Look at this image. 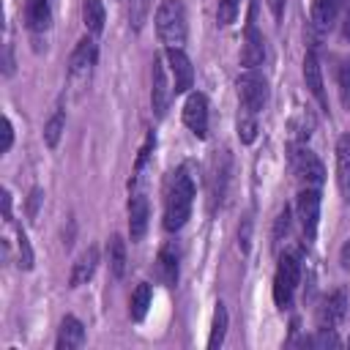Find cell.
Segmentation results:
<instances>
[{
	"label": "cell",
	"instance_id": "6da1fadb",
	"mask_svg": "<svg viewBox=\"0 0 350 350\" xmlns=\"http://www.w3.org/2000/svg\"><path fill=\"white\" fill-rule=\"evenodd\" d=\"M191 202H194V178L189 175V167H178L170 175L164 194V227L170 232L180 230L189 221Z\"/></svg>",
	"mask_w": 350,
	"mask_h": 350
},
{
	"label": "cell",
	"instance_id": "7a4b0ae2",
	"mask_svg": "<svg viewBox=\"0 0 350 350\" xmlns=\"http://www.w3.org/2000/svg\"><path fill=\"white\" fill-rule=\"evenodd\" d=\"M156 33L164 46H180L186 41V11L180 0H161L156 8Z\"/></svg>",
	"mask_w": 350,
	"mask_h": 350
},
{
	"label": "cell",
	"instance_id": "3957f363",
	"mask_svg": "<svg viewBox=\"0 0 350 350\" xmlns=\"http://www.w3.org/2000/svg\"><path fill=\"white\" fill-rule=\"evenodd\" d=\"M238 101L252 115H260L268 104V79L257 68H246L238 77Z\"/></svg>",
	"mask_w": 350,
	"mask_h": 350
},
{
	"label": "cell",
	"instance_id": "277c9868",
	"mask_svg": "<svg viewBox=\"0 0 350 350\" xmlns=\"http://www.w3.org/2000/svg\"><path fill=\"white\" fill-rule=\"evenodd\" d=\"M298 279H301V262L295 254H284L276 265V273H273V301L279 309H287L293 304V295H295V287H298Z\"/></svg>",
	"mask_w": 350,
	"mask_h": 350
},
{
	"label": "cell",
	"instance_id": "5b68a950",
	"mask_svg": "<svg viewBox=\"0 0 350 350\" xmlns=\"http://www.w3.org/2000/svg\"><path fill=\"white\" fill-rule=\"evenodd\" d=\"M295 216L301 224V232L309 241H314L317 235V221H320V191L312 186H301L298 200H295Z\"/></svg>",
	"mask_w": 350,
	"mask_h": 350
},
{
	"label": "cell",
	"instance_id": "8992f818",
	"mask_svg": "<svg viewBox=\"0 0 350 350\" xmlns=\"http://www.w3.org/2000/svg\"><path fill=\"white\" fill-rule=\"evenodd\" d=\"M175 96L172 90V82L167 77V57L164 55H156L153 57V88H150V104H153V112L159 118L167 115V107H170V98Z\"/></svg>",
	"mask_w": 350,
	"mask_h": 350
},
{
	"label": "cell",
	"instance_id": "52a82bcc",
	"mask_svg": "<svg viewBox=\"0 0 350 350\" xmlns=\"http://www.w3.org/2000/svg\"><path fill=\"white\" fill-rule=\"evenodd\" d=\"M290 161H293V172H295V178L301 180V186H312V189H320V186H323L325 170H323L320 159H317L309 148H298Z\"/></svg>",
	"mask_w": 350,
	"mask_h": 350
},
{
	"label": "cell",
	"instance_id": "ba28073f",
	"mask_svg": "<svg viewBox=\"0 0 350 350\" xmlns=\"http://www.w3.org/2000/svg\"><path fill=\"white\" fill-rule=\"evenodd\" d=\"M347 317V293L339 287L323 298L317 306V331H334Z\"/></svg>",
	"mask_w": 350,
	"mask_h": 350
},
{
	"label": "cell",
	"instance_id": "9c48e42d",
	"mask_svg": "<svg viewBox=\"0 0 350 350\" xmlns=\"http://www.w3.org/2000/svg\"><path fill=\"white\" fill-rule=\"evenodd\" d=\"M164 57H167V68L172 74V90H175V96L178 93H189V88L194 82V68H191V60L186 57V52L180 46H167Z\"/></svg>",
	"mask_w": 350,
	"mask_h": 350
},
{
	"label": "cell",
	"instance_id": "30bf717a",
	"mask_svg": "<svg viewBox=\"0 0 350 350\" xmlns=\"http://www.w3.org/2000/svg\"><path fill=\"white\" fill-rule=\"evenodd\" d=\"M96 57H98V46L90 36L79 38V44L74 46L71 57H68V74L71 79H88L93 66H96Z\"/></svg>",
	"mask_w": 350,
	"mask_h": 350
},
{
	"label": "cell",
	"instance_id": "8fae6325",
	"mask_svg": "<svg viewBox=\"0 0 350 350\" xmlns=\"http://www.w3.org/2000/svg\"><path fill=\"white\" fill-rule=\"evenodd\" d=\"M183 123L194 137H208V98L202 93H189L183 104Z\"/></svg>",
	"mask_w": 350,
	"mask_h": 350
},
{
	"label": "cell",
	"instance_id": "7c38bea8",
	"mask_svg": "<svg viewBox=\"0 0 350 350\" xmlns=\"http://www.w3.org/2000/svg\"><path fill=\"white\" fill-rule=\"evenodd\" d=\"M265 60V38L254 25H246L243 36V49H241V66L243 68H257Z\"/></svg>",
	"mask_w": 350,
	"mask_h": 350
},
{
	"label": "cell",
	"instance_id": "4fadbf2b",
	"mask_svg": "<svg viewBox=\"0 0 350 350\" xmlns=\"http://www.w3.org/2000/svg\"><path fill=\"white\" fill-rule=\"evenodd\" d=\"M336 186L342 191V200L350 202V134H342L336 139Z\"/></svg>",
	"mask_w": 350,
	"mask_h": 350
},
{
	"label": "cell",
	"instance_id": "5bb4252c",
	"mask_svg": "<svg viewBox=\"0 0 350 350\" xmlns=\"http://www.w3.org/2000/svg\"><path fill=\"white\" fill-rule=\"evenodd\" d=\"M148 216H150V208H148L145 194H134L129 200V235L134 243L142 241V235L148 230Z\"/></svg>",
	"mask_w": 350,
	"mask_h": 350
},
{
	"label": "cell",
	"instance_id": "9a60e30c",
	"mask_svg": "<svg viewBox=\"0 0 350 350\" xmlns=\"http://www.w3.org/2000/svg\"><path fill=\"white\" fill-rule=\"evenodd\" d=\"M304 82L309 88V93L317 98V104L323 109H328V101H325V90H323V68H320V60L314 52H306L304 57Z\"/></svg>",
	"mask_w": 350,
	"mask_h": 350
},
{
	"label": "cell",
	"instance_id": "2e32d148",
	"mask_svg": "<svg viewBox=\"0 0 350 350\" xmlns=\"http://www.w3.org/2000/svg\"><path fill=\"white\" fill-rule=\"evenodd\" d=\"M347 8V0H312V22L320 30H328L339 14Z\"/></svg>",
	"mask_w": 350,
	"mask_h": 350
},
{
	"label": "cell",
	"instance_id": "e0dca14e",
	"mask_svg": "<svg viewBox=\"0 0 350 350\" xmlns=\"http://www.w3.org/2000/svg\"><path fill=\"white\" fill-rule=\"evenodd\" d=\"M57 350H74V347H82L85 345V325L74 317V314H66L63 323H60V331H57Z\"/></svg>",
	"mask_w": 350,
	"mask_h": 350
},
{
	"label": "cell",
	"instance_id": "ac0fdd59",
	"mask_svg": "<svg viewBox=\"0 0 350 350\" xmlns=\"http://www.w3.org/2000/svg\"><path fill=\"white\" fill-rule=\"evenodd\" d=\"M96 265H98V249H96V246H88V249L77 257V262H74V268H71V276H68V284H71V287L85 284V282L96 273Z\"/></svg>",
	"mask_w": 350,
	"mask_h": 350
},
{
	"label": "cell",
	"instance_id": "d6986e66",
	"mask_svg": "<svg viewBox=\"0 0 350 350\" xmlns=\"http://www.w3.org/2000/svg\"><path fill=\"white\" fill-rule=\"evenodd\" d=\"M52 22V11H49V0H25V25L33 33H44Z\"/></svg>",
	"mask_w": 350,
	"mask_h": 350
},
{
	"label": "cell",
	"instance_id": "ffe728a7",
	"mask_svg": "<svg viewBox=\"0 0 350 350\" xmlns=\"http://www.w3.org/2000/svg\"><path fill=\"white\" fill-rule=\"evenodd\" d=\"M156 276H159V282L167 284V287H172V284L178 282V254H175L170 246H164V249L159 252V257H156Z\"/></svg>",
	"mask_w": 350,
	"mask_h": 350
},
{
	"label": "cell",
	"instance_id": "44dd1931",
	"mask_svg": "<svg viewBox=\"0 0 350 350\" xmlns=\"http://www.w3.org/2000/svg\"><path fill=\"white\" fill-rule=\"evenodd\" d=\"M104 19H107V11L101 0H82V22L90 36H98L104 30Z\"/></svg>",
	"mask_w": 350,
	"mask_h": 350
},
{
	"label": "cell",
	"instance_id": "7402d4cb",
	"mask_svg": "<svg viewBox=\"0 0 350 350\" xmlns=\"http://www.w3.org/2000/svg\"><path fill=\"white\" fill-rule=\"evenodd\" d=\"M107 262H109L112 276H123V271H126V241L120 235H112L107 241Z\"/></svg>",
	"mask_w": 350,
	"mask_h": 350
},
{
	"label": "cell",
	"instance_id": "603a6c76",
	"mask_svg": "<svg viewBox=\"0 0 350 350\" xmlns=\"http://www.w3.org/2000/svg\"><path fill=\"white\" fill-rule=\"evenodd\" d=\"M150 298H153V290H150V284L148 282H139L137 287H134V293H131V306H129V314H131V320H145V314H148V306H150Z\"/></svg>",
	"mask_w": 350,
	"mask_h": 350
},
{
	"label": "cell",
	"instance_id": "cb8c5ba5",
	"mask_svg": "<svg viewBox=\"0 0 350 350\" xmlns=\"http://www.w3.org/2000/svg\"><path fill=\"white\" fill-rule=\"evenodd\" d=\"M224 334H227V309H224V304L219 301L216 309H213V323H211L208 347H219V345L224 342Z\"/></svg>",
	"mask_w": 350,
	"mask_h": 350
},
{
	"label": "cell",
	"instance_id": "d4e9b609",
	"mask_svg": "<svg viewBox=\"0 0 350 350\" xmlns=\"http://www.w3.org/2000/svg\"><path fill=\"white\" fill-rule=\"evenodd\" d=\"M63 129H66V115H63V109H55L52 118L44 126V142H46V148H57V142L63 137Z\"/></svg>",
	"mask_w": 350,
	"mask_h": 350
},
{
	"label": "cell",
	"instance_id": "484cf974",
	"mask_svg": "<svg viewBox=\"0 0 350 350\" xmlns=\"http://www.w3.org/2000/svg\"><path fill=\"white\" fill-rule=\"evenodd\" d=\"M238 137H241V142H254V137H257V115H252L249 109H243L241 107V112H238Z\"/></svg>",
	"mask_w": 350,
	"mask_h": 350
},
{
	"label": "cell",
	"instance_id": "4316f807",
	"mask_svg": "<svg viewBox=\"0 0 350 350\" xmlns=\"http://www.w3.org/2000/svg\"><path fill=\"white\" fill-rule=\"evenodd\" d=\"M150 11V0H129V25L131 30H142Z\"/></svg>",
	"mask_w": 350,
	"mask_h": 350
},
{
	"label": "cell",
	"instance_id": "83f0119b",
	"mask_svg": "<svg viewBox=\"0 0 350 350\" xmlns=\"http://www.w3.org/2000/svg\"><path fill=\"white\" fill-rule=\"evenodd\" d=\"M336 85H339V101L345 109H350V60H345L336 71Z\"/></svg>",
	"mask_w": 350,
	"mask_h": 350
},
{
	"label": "cell",
	"instance_id": "f1b7e54d",
	"mask_svg": "<svg viewBox=\"0 0 350 350\" xmlns=\"http://www.w3.org/2000/svg\"><path fill=\"white\" fill-rule=\"evenodd\" d=\"M16 249H19L16 265H19L22 271H30V268H33V249H30V241H27V235H25L22 230L16 232Z\"/></svg>",
	"mask_w": 350,
	"mask_h": 350
},
{
	"label": "cell",
	"instance_id": "f546056e",
	"mask_svg": "<svg viewBox=\"0 0 350 350\" xmlns=\"http://www.w3.org/2000/svg\"><path fill=\"white\" fill-rule=\"evenodd\" d=\"M238 3H241V0H219V11H216L219 25H232V22H235V16H238Z\"/></svg>",
	"mask_w": 350,
	"mask_h": 350
},
{
	"label": "cell",
	"instance_id": "4dcf8cb0",
	"mask_svg": "<svg viewBox=\"0 0 350 350\" xmlns=\"http://www.w3.org/2000/svg\"><path fill=\"white\" fill-rule=\"evenodd\" d=\"M287 232H290V211L284 208V211L276 216V224H273V246H279Z\"/></svg>",
	"mask_w": 350,
	"mask_h": 350
},
{
	"label": "cell",
	"instance_id": "1f68e13d",
	"mask_svg": "<svg viewBox=\"0 0 350 350\" xmlns=\"http://www.w3.org/2000/svg\"><path fill=\"white\" fill-rule=\"evenodd\" d=\"M41 202H44V191H41L38 186H36V189H30V194H27V219H30V221H36Z\"/></svg>",
	"mask_w": 350,
	"mask_h": 350
},
{
	"label": "cell",
	"instance_id": "d6a6232c",
	"mask_svg": "<svg viewBox=\"0 0 350 350\" xmlns=\"http://www.w3.org/2000/svg\"><path fill=\"white\" fill-rule=\"evenodd\" d=\"M153 145H156V137L153 134H148V139H145V145L139 148V156H137V164H134V170L139 172L142 167H145V161L150 159V150H153Z\"/></svg>",
	"mask_w": 350,
	"mask_h": 350
},
{
	"label": "cell",
	"instance_id": "836d02e7",
	"mask_svg": "<svg viewBox=\"0 0 350 350\" xmlns=\"http://www.w3.org/2000/svg\"><path fill=\"white\" fill-rule=\"evenodd\" d=\"M249 238H252V219L246 216V219H243V224H241V230H238V246H241V252H243V254L249 252Z\"/></svg>",
	"mask_w": 350,
	"mask_h": 350
},
{
	"label": "cell",
	"instance_id": "e575fe53",
	"mask_svg": "<svg viewBox=\"0 0 350 350\" xmlns=\"http://www.w3.org/2000/svg\"><path fill=\"white\" fill-rule=\"evenodd\" d=\"M11 142H14V126H11L8 118H3V145H0V153H8Z\"/></svg>",
	"mask_w": 350,
	"mask_h": 350
},
{
	"label": "cell",
	"instance_id": "d590c367",
	"mask_svg": "<svg viewBox=\"0 0 350 350\" xmlns=\"http://www.w3.org/2000/svg\"><path fill=\"white\" fill-rule=\"evenodd\" d=\"M265 3H268L271 16H273V19H282V14H284V3H287V0H265Z\"/></svg>",
	"mask_w": 350,
	"mask_h": 350
},
{
	"label": "cell",
	"instance_id": "8d00e7d4",
	"mask_svg": "<svg viewBox=\"0 0 350 350\" xmlns=\"http://www.w3.org/2000/svg\"><path fill=\"white\" fill-rule=\"evenodd\" d=\"M3 213H5V221H11V194L3 191Z\"/></svg>",
	"mask_w": 350,
	"mask_h": 350
},
{
	"label": "cell",
	"instance_id": "74e56055",
	"mask_svg": "<svg viewBox=\"0 0 350 350\" xmlns=\"http://www.w3.org/2000/svg\"><path fill=\"white\" fill-rule=\"evenodd\" d=\"M339 262H342V268H350V241L342 246V257H339Z\"/></svg>",
	"mask_w": 350,
	"mask_h": 350
},
{
	"label": "cell",
	"instance_id": "f35d334b",
	"mask_svg": "<svg viewBox=\"0 0 350 350\" xmlns=\"http://www.w3.org/2000/svg\"><path fill=\"white\" fill-rule=\"evenodd\" d=\"M342 33H345V38H350V5L345 8V25H342Z\"/></svg>",
	"mask_w": 350,
	"mask_h": 350
}]
</instances>
